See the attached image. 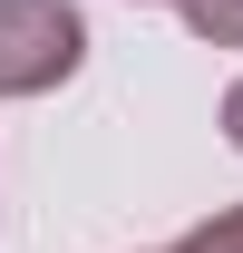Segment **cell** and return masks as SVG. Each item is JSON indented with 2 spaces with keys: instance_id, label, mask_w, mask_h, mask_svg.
<instances>
[{
  "instance_id": "obj_1",
  "label": "cell",
  "mask_w": 243,
  "mask_h": 253,
  "mask_svg": "<svg viewBox=\"0 0 243 253\" xmlns=\"http://www.w3.org/2000/svg\"><path fill=\"white\" fill-rule=\"evenodd\" d=\"M88 59V20L68 0H0V97H49Z\"/></svg>"
},
{
  "instance_id": "obj_2",
  "label": "cell",
  "mask_w": 243,
  "mask_h": 253,
  "mask_svg": "<svg viewBox=\"0 0 243 253\" xmlns=\"http://www.w3.org/2000/svg\"><path fill=\"white\" fill-rule=\"evenodd\" d=\"M185 10V30L214 39V49H243V0H175Z\"/></svg>"
},
{
  "instance_id": "obj_3",
  "label": "cell",
  "mask_w": 243,
  "mask_h": 253,
  "mask_svg": "<svg viewBox=\"0 0 243 253\" xmlns=\"http://www.w3.org/2000/svg\"><path fill=\"white\" fill-rule=\"evenodd\" d=\"M165 253H243V205H224L214 224H195L185 244H165Z\"/></svg>"
},
{
  "instance_id": "obj_4",
  "label": "cell",
  "mask_w": 243,
  "mask_h": 253,
  "mask_svg": "<svg viewBox=\"0 0 243 253\" xmlns=\"http://www.w3.org/2000/svg\"><path fill=\"white\" fill-rule=\"evenodd\" d=\"M224 136H234V146H243V78H234V88H224Z\"/></svg>"
}]
</instances>
